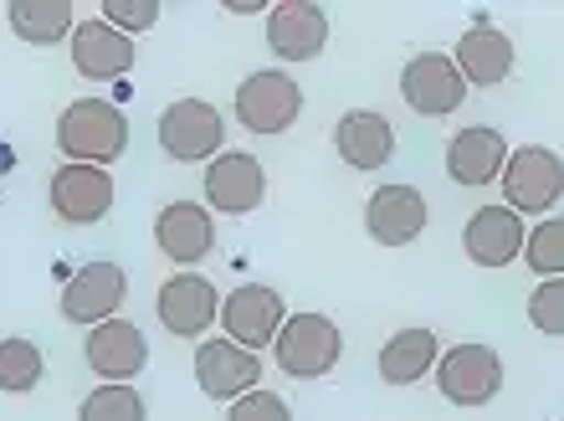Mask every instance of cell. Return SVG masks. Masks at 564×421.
<instances>
[{"instance_id":"cell-13","label":"cell","mask_w":564,"mask_h":421,"mask_svg":"<svg viewBox=\"0 0 564 421\" xmlns=\"http://www.w3.org/2000/svg\"><path fill=\"white\" fill-rule=\"evenodd\" d=\"M46 201L67 226H93L113 210V175L104 165H57Z\"/></svg>"},{"instance_id":"cell-29","label":"cell","mask_w":564,"mask_h":421,"mask_svg":"<svg viewBox=\"0 0 564 421\" xmlns=\"http://www.w3.org/2000/svg\"><path fill=\"white\" fill-rule=\"evenodd\" d=\"M104 21L123 36H139L160 21V0H104Z\"/></svg>"},{"instance_id":"cell-9","label":"cell","mask_w":564,"mask_h":421,"mask_svg":"<svg viewBox=\"0 0 564 421\" xmlns=\"http://www.w3.org/2000/svg\"><path fill=\"white\" fill-rule=\"evenodd\" d=\"M282 319H288V309H282V293L278 288H268V283H241V288H231L221 299V324L226 330V339H237L241 349H268L272 339H278V330H282Z\"/></svg>"},{"instance_id":"cell-12","label":"cell","mask_w":564,"mask_h":421,"mask_svg":"<svg viewBox=\"0 0 564 421\" xmlns=\"http://www.w3.org/2000/svg\"><path fill=\"white\" fill-rule=\"evenodd\" d=\"M83 355H88V370L104 380V386H129L149 365V339L129 319H108V324H93L88 330Z\"/></svg>"},{"instance_id":"cell-1","label":"cell","mask_w":564,"mask_h":421,"mask_svg":"<svg viewBox=\"0 0 564 421\" xmlns=\"http://www.w3.org/2000/svg\"><path fill=\"white\" fill-rule=\"evenodd\" d=\"M57 150L67 154V165H119L129 150V119L119 104L108 98H77L62 108L57 119Z\"/></svg>"},{"instance_id":"cell-18","label":"cell","mask_w":564,"mask_h":421,"mask_svg":"<svg viewBox=\"0 0 564 421\" xmlns=\"http://www.w3.org/2000/svg\"><path fill=\"white\" fill-rule=\"evenodd\" d=\"M365 231L380 247H411L426 231V196L416 185H380L365 201Z\"/></svg>"},{"instance_id":"cell-21","label":"cell","mask_w":564,"mask_h":421,"mask_svg":"<svg viewBox=\"0 0 564 421\" xmlns=\"http://www.w3.org/2000/svg\"><path fill=\"white\" fill-rule=\"evenodd\" d=\"M334 150L349 170H386L390 154H395V129L375 108H349L334 129Z\"/></svg>"},{"instance_id":"cell-30","label":"cell","mask_w":564,"mask_h":421,"mask_svg":"<svg viewBox=\"0 0 564 421\" xmlns=\"http://www.w3.org/2000/svg\"><path fill=\"white\" fill-rule=\"evenodd\" d=\"M226 421H293V407L272 391H247L241 401L226 407Z\"/></svg>"},{"instance_id":"cell-10","label":"cell","mask_w":564,"mask_h":421,"mask_svg":"<svg viewBox=\"0 0 564 421\" xmlns=\"http://www.w3.org/2000/svg\"><path fill=\"white\" fill-rule=\"evenodd\" d=\"M401 98H405V108H416L421 119H446V114H457L462 108L467 83H462L457 62L446 57V52H421V57L405 62Z\"/></svg>"},{"instance_id":"cell-28","label":"cell","mask_w":564,"mask_h":421,"mask_svg":"<svg viewBox=\"0 0 564 421\" xmlns=\"http://www.w3.org/2000/svg\"><path fill=\"white\" fill-rule=\"evenodd\" d=\"M529 324L539 334L560 339L564 334V278H544V283L529 293Z\"/></svg>"},{"instance_id":"cell-17","label":"cell","mask_w":564,"mask_h":421,"mask_svg":"<svg viewBox=\"0 0 564 421\" xmlns=\"http://www.w3.org/2000/svg\"><path fill=\"white\" fill-rule=\"evenodd\" d=\"M268 46L282 62H313L328 46V15L313 0H282L268 11Z\"/></svg>"},{"instance_id":"cell-15","label":"cell","mask_w":564,"mask_h":421,"mask_svg":"<svg viewBox=\"0 0 564 421\" xmlns=\"http://www.w3.org/2000/svg\"><path fill=\"white\" fill-rule=\"evenodd\" d=\"M67 46H73L77 77H88V83H113V77H123L139 57L134 36L113 31L104 15H98V21H77L73 36H67Z\"/></svg>"},{"instance_id":"cell-7","label":"cell","mask_w":564,"mask_h":421,"mask_svg":"<svg viewBox=\"0 0 564 421\" xmlns=\"http://www.w3.org/2000/svg\"><path fill=\"white\" fill-rule=\"evenodd\" d=\"M154 314L160 324L175 339H200V334L221 319V293L210 278L200 272H175V278H164L160 293H154Z\"/></svg>"},{"instance_id":"cell-8","label":"cell","mask_w":564,"mask_h":421,"mask_svg":"<svg viewBox=\"0 0 564 421\" xmlns=\"http://www.w3.org/2000/svg\"><path fill=\"white\" fill-rule=\"evenodd\" d=\"M123 299H129V278H123L119 262H83V268L67 278L62 288V319L67 324H108V319H119Z\"/></svg>"},{"instance_id":"cell-5","label":"cell","mask_w":564,"mask_h":421,"mask_svg":"<svg viewBox=\"0 0 564 421\" xmlns=\"http://www.w3.org/2000/svg\"><path fill=\"white\" fill-rule=\"evenodd\" d=\"M436 386L452 407H488L492 396L503 391V355L492 345H452L436 360Z\"/></svg>"},{"instance_id":"cell-16","label":"cell","mask_w":564,"mask_h":421,"mask_svg":"<svg viewBox=\"0 0 564 421\" xmlns=\"http://www.w3.org/2000/svg\"><path fill=\"white\" fill-rule=\"evenodd\" d=\"M523 241H529L523 216L508 206H482L462 226V247H467V257H473L477 268H508V262H519Z\"/></svg>"},{"instance_id":"cell-26","label":"cell","mask_w":564,"mask_h":421,"mask_svg":"<svg viewBox=\"0 0 564 421\" xmlns=\"http://www.w3.org/2000/svg\"><path fill=\"white\" fill-rule=\"evenodd\" d=\"M523 257L539 278H564V216H544L523 241Z\"/></svg>"},{"instance_id":"cell-14","label":"cell","mask_w":564,"mask_h":421,"mask_svg":"<svg viewBox=\"0 0 564 421\" xmlns=\"http://www.w3.org/2000/svg\"><path fill=\"white\" fill-rule=\"evenodd\" d=\"M268 196V170L247 150H221L206 165V201L226 216H252Z\"/></svg>"},{"instance_id":"cell-6","label":"cell","mask_w":564,"mask_h":421,"mask_svg":"<svg viewBox=\"0 0 564 421\" xmlns=\"http://www.w3.org/2000/svg\"><path fill=\"white\" fill-rule=\"evenodd\" d=\"M226 144V119L206 98H180L160 114V150L180 165H200V160H216Z\"/></svg>"},{"instance_id":"cell-20","label":"cell","mask_w":564,"mask_h":421,"mask_svg":"<svg viewBox=\"0 0 564 421\" xmlns=\"http://www.w3.org/2000/svg\"><path fill=\"white\" fill-rule=\"evenodd\" d=\"M154 241H160V252L170 262L191 268L216 247V222H210V210L200 201H170L160 210V222H154Z\"/></svg>"},{"instance_id":"cell-27","label":"cell","mask_w":564,"mask_h":421,"mask_svg":"<svg viewBox=\"0 0 564 421\" xmlns=\"http://www.w3.org/2000/svg\"><path fill=\"white\" fill-rule=\"evenodd\" d=\"M144 396L134 386H98V391L83 401L77 421H144Z\"/></svg>"},{"instance_id":"cell-31","label":"cell","mask_w":564,"mask_h":421,"mask_svg":"<svg viewBox=\"0 0 564 421\" xmlns=\"http://www.w3.org/2000/svg\"><path fill=\"white\" fill-rule=\"evenodd\" d=\"M226 11H231V15H252V11H272V6H262V0H226Z\"/></svg>"},{"instance_id":"cell-19","label":"cell","mask_w":564,"mask_h":421,"mask_svg":"<svg viewBox=\"0 0 564 421\" xmlns=\"http://www.w3.org/2000/svg\"><path fill=\"white\" fill-rule=\"evenodd\" d=\"M508 139L498 134V129H488V123H467V129H457L452 134V144H446V175L457 185H492L498 175H503L508 165Z\"/></svg>"},{"instance_id":"cell-3","label":"cell","mask_w":564,"mask_h":421,"mask_svg":"<svg viewBox=\"0 0 564 421\" xmlns=\"http://www.w3.org/2000/svg\"><path fill=\"white\" fill-rule=\"evenodd\" d=\"M503 206L519 216H544L564 201V160L544 144H523L503 165Z\"/></svg>"},{"instance_id":"cell-25","label":"cell","mask_w":564,"mask_h":421,"mask_svg":"<svg viewBox=\"0 0 564 421\" xmlns=\"http://www.w3.org/2000/svg\"><path fill=\"white\" fill-rule=\"evenodd\" d=\"M42 376H46V360L31 339H0V391L26 396L42 386Z\"/></svg>"},{"instance_id":"cell-2","label":"cell","mask_w":564,"mask_h":421,"mask_svg":"<svg viewBox=\"0 0 564 421\" xmlns=\"http://www.w3.org/2000/svg\"><path fill=\"white\" fill-rule=\"evenodd\" d=\"M278 370L293 380H318L328 376L344 355V334L328 314H288L282 319L278 339H272Z\"/></svg>"},{"instance_id":"cell-11","label":"cell","mask_w":564,"mask_h":421,"mask_svg":"<svg viewBox=\"0 0 564 421\" xmlns=\"http://www.w3.org/2000/svg\"><path fill=\"white\" fill-rule=\"evenodd\" d=\"M195 386L210 401H241L247 391H262V360L237 339H200L195 349Z\"/></svg>"},{"instance_id":"cell-23","label":"cell","mask_w":564,"mask_h":421,"mask_svg":"<svg viewBox=\"0 0 564 421\" xmlns=\"http://www.w3.org/2000/svg\"><path fill=\"white\" fill-rule=\"evenodd\" d=\"M442 360V339L431 330H401L390 334L386 345H380V380L386 386H416L421 376H431Z\"/></svg>"},{"instance_id":"cell-22","label":"cell","mask_w":564,"mask_h":421,"mask_svg":"<svg viewBox=\"0 0 564 421\" xmlns=\"http://www.w3.org/2000/svg\"><path fill=\"white\" fill-rule=\"evenodd\" d=\"M452 62H457V73L467 88H498V83L513 73V42H508L492 21H477V26L457 42Z\"/></svg>"},{"instance_id":"cell-24","label":"cell","mask_w":564,"mask_h":421,"mask_svg":"<svg viewBox=\"0 0 564 421\" xmlns=\"http://www.w3.org/2000/svg\"><path fill=\"white\" fill-rule=\"evenodd\" d=\"M6 21L21 42L31 46H57L73 36V0H11Z\"/></svg>"},{"instance_id":"cell-4","label":"cell","mask_w":564,"mask_h":421,"mask_svg":"<svg viewBox=\"0 0 564 421\" xmlns=\"http://www.w3.org/2000/svg\"><path fill=\"white\" fill-rule=\"evenodd\" d=\"M303 114V88L297 77H288L282 67H262V73L241 77L237 88V119L252 134H288Z\"/></svg>"}]
</instances>
